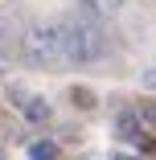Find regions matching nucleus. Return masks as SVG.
<instances>
[{"mask_svg":"<svg viewBox=\"0 0 156 160\" xmlns=\"http://www.w3.org/2000/svg\"><path fill=\"white\" fill-rule=\"evenodd\" d=\"M62 45H66L70 62H82V66H95V62L107 58V33L99 29L95 17H66L62 21Z\"/></svg>","mask_w":156,"mask_h":160,"instance_id":"f257e3e1","label":"nucleus"},{"mask_svg":"<svg viewBox=\"0 0 156 160\" xmlns=\"http://www.w3.org/2000/svg\"><path fill=\"white\" fill-rule=\"evenodd\" d=\"M21 49L33 66H53V62L66 58V45H62V21H37L25 29Z\"/></svg>","mask_w":156,"mask_h":160,"instance_id":"f03ea898","label":"nucleus"},{"mask_svg":"<svg viewBox=\"0 0 156 160\" xmlns=\"http://www.w3.org/2000/svg\"><path fill=\"white\" fill-rule=\"evenodd\" d=\"M21 111H25L29 123H49V115H53V111H49V99H41V94H29Z\"/></svg>","mask_w":156,"mask_h":160,"instance_id":"7ed1b4c3","label":"nucleus"},{"mask_svg":"<svg viewBox=\"0 0 156 160\" xmlns=\"http://www.w3.org/2000/svg\"><path fill=\"white\" fill-rule=\"evenodd\" d=\"M123 8V0H82V12L86 17H95V21H107L111 12Z\"/></svg>","mask_w":156,"mask_h":160,"instance_id":"20e7f679","label":"nucleus"},{"mask_svg":"<svg viewBox=\"0 0 156 160\" xmlns=\"http://www.w3.org/2000/svg\"><path fill=\"white\" fill-rule=\"evenodd\" d=\"M115 132H119L123 140H132V144H140V140H144V127L136 123V115H132V111H123V115L115 119Z\"/></svg>","mask_w":156,"mask_h":160,"instance_id":"39448f33","label":"nucleus"},{"mask_svg":"<svg viewBox=\"0 0 156 160\" xmlns=\"http://www.w3.org/2000/svg\"><path fill=\"white\" fill-rule=\"evenodd\" d=\"M29 160H58V144L53 140H33L29 144Z\"/></svg>","mask_w":156,"mask_h":160,"instance_id":"423d86ee","label":"nucleus"},{"mask_svg":"<svg viewBox=\"0 0 156 160\" xmlns=\"http://www.w3.org/2000/svg\"><path fill=\"white\" fill-rule=\"evenodd\" d=\"M70 99H74L78 107H95V94H90L86 86H74V90H70Z\"/></svg>","mask_w":156,"mask_h":160,"instance_id":"0eeeda50","label":"nucleus"},{"mask_svg":"<svg viewBox=\"0 0 156 160\" xmlns=\"http://www.w3.org/2000/svg\"><path fill=\"white\" fill-rule=\"evenodd\" d=\"M4 94H8V103H17V107H25V99H29V90H25V86H8Z\"/></svg>","mask_w":156,"mask_h":160,"instance_id":"6e6552de","label":"nucleus"},{"mask_svg":"<svg viewBox=\"0 0 156 160\" xmlns=\"http://www.w3.org/2000/svg\"><path fill=\"white\" fill-rule=\"evenodd\" d=\"M144 86H148V90H156V70H148V74H144Z\"/></svg>","mask_w":156,"mask_h":160,"instance_id":"1a4fd4ad","label":"nucleus"},{"mask_svg":"<svg viewBox=\"0 0 156 160\" xmlns=\"http://www.w3.org/2000/svg\"><path fill=\"white\" fill-rule=\"evenodd\" d=\"M111 160H140V156H128V152H111Z\"/></svg>","mask_w":156,"mask_h":160,"instance_id":"9d476101","label":"nucleus"},{"mask_svg":"<svg viewBox=\"0 0 156 160\" xmlns=\"http://www.w3.org/2000/svg\"><path fill=\"white\" fill-rule=\"evenodd\" d=\"M0 70H4V58H0Z\"/></svg>","mask_w":156,"mask_h":160,"instance_id":"9b49d317","label":"nucleus"},{"mask_svg":"<svg viewBox=\"0 0 156 160\" xmlns=\"http://www.w3.org/2000/svg\"><path fill=\"white\" fill-rule=\"evenodd\" d=\"M0 160H4V152H0Z\"/></svg>","mask_w":156,"mask_h":160,"instance_id":"f8f14e48","label":"nucleus"}]
</instances>
